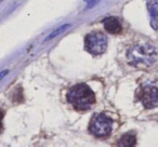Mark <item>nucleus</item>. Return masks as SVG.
Instances as JSON below:
<instances>
[{"mask_svg": "<svg viewBox=\"0 0 158 147\" xmlns=\"http://www.w3.org/2000/svg\"><path fill=\"white\" fill-rule=\"evenodd\" d=\"M66 97L68 103L79 112L89 110L95 103L94 93L86 84H79L72 87Z\"/></svg>", "mask_w": 158, "mask_h": 147, "instance_id": "nucleus-1", "label": "nucleus"}, {"mask_svg": "<svg viewBox=\"0 0 158 147\" xmlns=\"http://www.w3.org/2000/svg\"><path fill=\"white\" fill-rule=\"evenodd\" d=\"M129 63L139 67H149L157 59V50L148 43L133 46L128 52Z\"/></svg>", "mask_w": 158, "mask_h": 147, "instance_id": "nucleus-2", "label": "nucleus"}, {"mask_svg": "<svg viewBox=\"0 0 158 147\" xmlns=\"http://www.w3.org/2000/svg\"><path fill=\"white\" fill-rule=\"evenodd\" d=\"M113 130V120L104 114L95 115L90 121L89 131L99 138H105L110 135Z\"/></svg>", "mask_w": 158, "mask_h": 147, "instance_id": "nucleus-3", "label": "nucleus"}, {"mask_svg": "<svg viewBox=\"0 0 158 147\" xmlns=\"http://www.w3.org/2000/svg\"><path fill=\"white\" fill-rule=\"evenodd\" d=\"M85 48L92 55H101L107 48V37L101 31H92L85 38Z\"/></svg>", "mask_w": 158, "mask_h": 147, "instance_id": "nucleus-4", "label": "nucleus"}, {"mask_svg": "<svg viewBox=\"0 0 158 147\" xmlns=\"http://www.w3.org/2000/svg\"><path fill=\"white\" fill-rule=\"evenodd\" d=\"M139 100L145 108H155L158 106V87L155 84H145L139 91Z\"/></svg>", "mask_w": 158, "mask_h": 147, "instance_id": "nucleus-5", "label": "nucleus"}, {"mask_svg": "<svg viewBox=\"0 0 158 147\" xmlns=\"http://www.w3.org/2000/svg\"><path fill=\"white\" fill-rule=\"evenodd\" d=\"M147 10L151 18V26L154 31H158V0H148Z\"/></svg>", "mask_w": 158, "mask_h": 147, "instance_id": "nucleus-6", "label": "nucleus"}, {"mask_svg": "<svg viewBox=\"0 0 158 147\" xmlns=\"http://www.w3.org/2000/svg\"><path fill=\"white\" fill-rule=\"evenodd\" d=\"M103 25H104V28L106 29V31L110 34H113V35L121 33V29H123L120 21L117 18H114V16L106 18L103 21Z\"/></svg>", "mask_w": 158, "mask_h": 147, "instance_id": "nucleus-7", "label": "nucleus"}, {"mask_svg": "<svg viewBox=\"0 0 158 147\" xmlns=\"http://www.w3.org/2000/svg\"><path fill=\"white\" fill-rule=\"evenodd\" d=\"M134 144H135V136L133 134H125L119 140V145H121V146H133Z\"/></svg>", "mask_w": 158, "mask_h": 147, "instance_id": "nucleus-8", "label": "nucleus"}, {"mask_svg": "<svg viewBox=\"0 0 158 147\" xmlns=\"http://www.w3.org/2000/svg\"><path fill=\"white\" fill-rule=\"evenodd\" d=\"M68 26H69V25H63V26H62V27H60V28H57V31H54V33H53V34H51V35L49 36L48 38H47V40H49V39H52V38L54 37V36L59 35L60 33H62V31H64V29H65V28H67Z\"/></svg>", "mask_w": 158, "mask_h": 147, "instance_id": "nucleus-9", "label": "nucleus"}, {"mask_svg": "<svg viewBox=\"0 0 158 147\" xmlns=\"http://www.w3.org/2000/svg\"><path fill=\"white\" fill-rule=\"evenodd\" d=\"M3 116H5V112L2 110H0V133L2 132V129H3V125H2V119H3Z\"/></svg>", "mask_w": 158, "mask_h": 147, "instance_id": "nucleus-10", "label": "nucleus"}, {"mask_svg": "<svg viewBox=\"0 0 158 147\" xmlns=\"http://www.w3.org/2000/svg\"><path fill=\"white\" fill-rule=\"evenodd\" d=\"M0 1H1V0H0Z\"/></svg>", "mask_w": 158, "mask_h": 147, "instance_id": "nucleus-11", "label": "nucleus"}]
</instances>
